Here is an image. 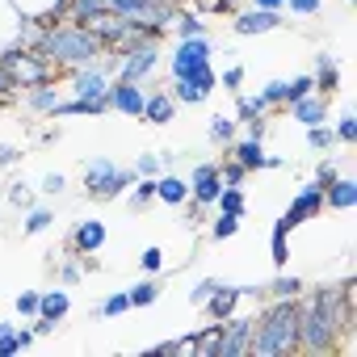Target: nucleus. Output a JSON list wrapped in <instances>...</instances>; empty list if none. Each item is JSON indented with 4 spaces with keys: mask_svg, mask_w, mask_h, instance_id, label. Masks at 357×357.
<instances>
[{
    "mask_svg": "<svg viewBox=\"0 0 357 357\" xmlns=\"http://www.w3.org/2000/svg\"><path fill=\"white\" fill-rule=\"evenodd\" d=\"M248 353L252 357H286V353H298V298H273L261 315H252Z\"/></svg>",
    "mask_w": 357,
    "mask_h": 357,
    "instance_id": "nucleus-1",
    "label": "nucleus"
},
{
    "mask_svg": "<svg viewBox=\"0 0 357 357\" xmlns=\"http://www.w3.org/2000/svg\"><path fill=\"white\" fill-rule=\"evenodd\" d=\"M30 51H38L51 68H84V63H97V59L105 55L101 38H97L89 26H76V22L43 26L38 43H34Z\"/></svg>",
    "mask_w": 357,
    "mask_h": 357,
    "instance_id": "nucleus-2",
    "label": "nucleus"
},
{
    "mask_svg": "<svg viewBox=\"0 0 357 357\" xmlns=\"http://www.w3.org/2000/svg\"><path fill=\"white\" fill-rule=\"evenodd\" d=\"M303 298V294H298ZM298 349L303 353H336L340 349V332H336V324L328 319V311L307 294L303 303H298Z\"/></svg>",
    "mask_w": 357,
    "mask_h": 357,
    "instance_id": "nucleus-3",
    "label": "nucleus"
},
{
    "mask_svg": "<svg viewBox=\"0 0 357 357\" xmlns=\"http://www.w3.org/2000/svg\"><path fill=\"white\" fill-rule=\"evenodd\" d=\"M130 185H135V172L130 168H118L109 155H97V160L84 164V194L97 198V202H109V198H118Z\"/></svg>",
    "mask_w": 357,
    "mask_h": 357,
    "instance_id": "nucleus-4",
    "label": "nucleus"
},
{
    "mask_svg": "<svg viewBox=\"0 0 357 357\" xmlns=\"http://www.w3.org/2000/svg\"><path fill=\"white\" fill-rule=\"evenodd\" d=\"M155 68H160V38H139V43L114 51V76H122V80L143 84L147 76H155Z\"/></svg>",
    "mask_w": 357,
    "mask_h": 357,
    "instance_id": "nucleus-5",
    "label": "nucleus"
},
{
    "mask_svg": "<svg viewBox=\"0 0 357 357\" xmlns=\"http://www.w3.org/2000/svg\"><path fill=\"white\" fill-rule=\"evenodd\" d=\"M211 55H215V43L202 34V38H176L172 55H168V76L172 80H185V76H198L202 68H211Z\"/></svg>",
    "mask_w": 357,
    "mask_h": 357,
    "instance_id": "nucleus-6",
    "label": "nucleus"
},
{
    "mask_svg": "<svg viewBox=\"0 0 357 357\" xmlns=\"http://www.w3.org/2000/svg\"><path fill=\"white\" fill-rule=\"evenodd\" d=\"M0 59H5V68L13 72L17 89L43 84V80H55V68H51L38 51H30V47H9V51H0Z\"/></svg>",
    "mask_w": 357,
    "mask_h": 357,
    "instance_id": "nucleus-7",
    "label": "nucleus"
},
{
    "mask_svg": "<svg viewBox=\"0 0 357 357\" xmlns=\"http://www.w3.org/2000/svg\"><path fill=\"white\" fill-rule=\"evenodd\" d=\"M223 155L240 160V164H244L248 172H261V168H269V172H273V168H286V155H269V151L261 147V139H248V135H244L240 143L231 139V143L223 147Z\"/></svg>",
    "mask_w": 357,
    "mask_h": 357,
    "instance_id": "nucleus-8",
    "label": "nucleus"
},
{
    "mask_svg": "<svg viewBox=\"0 0 357 357\" xmlns=\"http://www.w3.org/2000/svg\"><path fill=\"white\" fill-rule=\"evenodd\" d=\"M215 89H219V72H215V68H202L198 76L172 80V89H168V93H172V101H176V105H202Z\"/></svg>",
    "mask_w": 357,
    "mask_h": 357,
    "instance_id": "nucleus-9",
    "label": "nucleus"
},
{
    "mask_svg": "<svg viewBox=\"0 0 357 357\" xmlns=\"http://www.w3.org/2000/svg\"><path fill=\"white\" fill-rule=\"evenodd\" d=\"M105 101H109V109H118V114H126V118H139V114H143V101H147V89H143L139 80L109 76Z\"/></svg>",
    "mask_w": 357,
    "mask_h": 357,
    "instance_id": "nucleus-10",
    "label": "nucleus"
},
{
    "mask_svg": "<svg viewBox=\"0 0 357 357\" xmlns=\"http://www.w3.org/2000/svg\"><path fill=\"white\" fill-rule=\"evenodd\" d=\"M315 215H324V185H319V181H311V185H303V190L294 194V202L286 206L282 223L294 231V227H303V223L315 219Z\"/></svg>",
    "mask_w": 357,
    "mask_h": 357,
    "instance_id": "nucleus-11",
    "label": "nucleus"
},
{
    "mask_svg": "<svg viewBox=\"0 0 357 357\" xmlns=\"http://www.w3.org/2000/svg\"><path fill=\"white\" fill-rule=\"evenodd\" d=\"M248 336H252V315H227L215 357H244L248 353Z\"/></svg>",
    "mask_w": 357,
    "mask_h": 357,
    "instance_id": "nucleus-12",
    "label": "nucleus"
},
{
    "mask_svg": "<svg viewBox=\"0 0 357 357\" xmlns=\"http://www.w3.org/2000/svg\"><path fill=\"white\" fill-rule=\"evenodd\" d=\"M231 30L240 34V38H252V34H269V30H282V13L278 9H240L236 17H231Z\"/></svg>",
    "mask_w": 357,
    "mask_h": 357,
    "instance_id": "nucleus-13",
    "label": "nucleus"
},
{
    "mask_svg": "<svg viewBox=\"0 0 357 357\" xmlns=\"http://www.w3.org/2000/svg\"><path fill=\"white\" fill-rule=\"evenodd\" d=\"M105 89H109V68H105V59L84 63V68H72V93H76V97H105Z\"/></svg>",
    "mask_w": 357,
    "mask_h": 357,
    "instance_id": "nucleus-14",
    "label": "nucleus"
},
{
    "mask_svg": "<svg viewBox=\"0 0 357 357\" xmlns=\"http://www.w3.org/2000/svg\"><path fill=\"white\" fill-rule=\"evenodd\" d=\"M63 248H68V252H80V257L101 252V248H105V223H101V219H80Z\"/></svg>",
    "mask_w": 357,
    "mask_h": 357,
    "instance_id": "nucleus-15",
    "label": "nucleus"
},
{
    "mask_svg": "<svg viewBox=\"0 0 357 357\" xmlns=\"http://www.w3.org/2000/svg\"><path fill=\"white\" fill-rule=\"evenodd\" d=\"M219 190H223L219 164H198V168H194V176H190V198H194L198 206H215Z\"/></svg>",
    "mask_w": 357,
    "mask_h": 357,
    "instance_id": "nucleus-16",
    "label": "nucleus"
},
{
    "mask_svg": "<svg viewBox=\"0 0 357 357\" xmlns=\"http://www.w3.org/2000/svg\"><path fill=\"white\" fill-rule=\"evenodd\" d=\"M172 114H176V101H172V93L168 89H147V101H143V122H151V126H164V122H172Z\"/></svg>",
    "mask_w": 357,
    "mask_h": 357,
    "instance_id": "nucleus-17",
    "label": "nucleus"
},
{
    "mask_svg": "<svg viewBox=\"0 0 357 357\" xmlns=\"http://www.w3.org/2000/svg\"><path fill=\"white\" fill-rule=\"evenodd\" d=\"M286 109H290V118L303 122V126H319V122H328V97H319V93H307V97L290 101Z\"/></svg>",
    "mask_w": 357,
    "mask_h": 357,
    "instance_id": "nucleus-18",
    "label": "nucleus"
},
{
    "mask_svg": "<svg viewBox=\"0 0 357 357\" xmlns=\"http://www.w3.org/2000/svg\"><path fill=\"white\" fill-rule=\"evenodd\" d=\"M311 80H315V93H319V97H332V93L340 89V68H336V59H332L328 51L315 55V72H311Z\"/></svg>",
    "mask_w": 357,
    "mask_h": 357,
    "instance_id": "nucleus-19",
    "label": "nucleus"
},
{
    "mask_svg": "<svg viewBox=\"0 0 357 357\" xmlns=\"http://www.w3.org/2000/svg\"><path fill=\"white\" fill-rule=\"evenodd\" d=\"M244 294H240V286H215V294L202 303V311L211 315V319H227V315H236V303H240Z\"/></svg>",
    "mask_w": 357,
    "mask_h": 357,
    "instance_id": "nucleus-20",
    "label": "nucleus"
},
{
    "mask_svg": "<svg viewBox=\"0 0 357 357\" xmlns=\"http://www.w3.org/2000/svg\"><path fill=\"white\" fill-rule=\"evenodd\" d=\"M324 206H332V211H353L357 206V181L353 176H336L324 190Z\"/></svg>",
    "mask_w": 357,
    "mask_h": 357,
    "instance_id": "nucleus-21",
    "label": "nucleus"
},
{
    "mask_svg": "<svg viewBox=\"0 0 357 357\" xmlns=\"http://www.w3.org/2000/svg\"><path fill=\"white\" fill-rule=\"evenodd\" d=\"M155 198L164 206H181L190 198V181H185V176H172V172H160L155 176Z\"/></svg>",
    "mask_w": 357,
    "mask_h": 357,
    "instance_id": "nucleus-22",
    "label": "nucleus"
},
{
    "mask_svg": "<svg viewBox=\"0 0 357 357\" xmlns=\"http://www.w3.org/2000/svg\"><path fill=\"white\" fill-rule=\"evenodd\" d=\"M63 97H59V89L51 84V80H43V84H30L26 89V105L34 109V114H55V105H59Z\"/></svg>",
    "mask_w": 357,
    "mask_h": 357,
    "instance_id": "nucleus-23",
    "label": "nucleus"
},
{
    "mask_svg": "<svg viewBox=\"0 0 357 357\" xmlns=\"http://www.w3.org/2000/svg\"><path fill=\"white\" fill-rule=\"evenodd\" d=\"M68 311H72V298H68V290H43V298H38V315H43V319L59 324Z\"/></svg>",
    "mask_w": 357,
    "mask_h": 357,
    "instance_id": "nucleus-24",
    "label": "nucleus"
},
{
    "mask_svg": "<svg viewBox=\"0 0 357 357\" xmlns=\"http://www.w3.org/2000/svg\"><path fill=\"white\" fill-rule=\"evenodd\" d=\"M126 294H130V307H151V303H160V294H164L160 273H147V278H143L139 286H130Z\"/></svg>",
    "mask_w": 357,
    "mask_h": 357,
    "instance_id": "nucleus-25",
    "label": "nucleus"
},
{
    "mask_svg": "<svg viewBox=\"0 0 357 357\" xmlns=\"http://www.w3.org/2000/svg\"><path fill=\"white\" fill-rule=\"evenodd\" d=\"M172 26H176V38H202V34H206V22H202V13H194V9H181V5H176V17H172Z\"/></svg>",
    "mask_w": 357,
    "mask_h": 357,
    "instance_id": "nucleus-26",
    "label": "nucleus"
},
{
    "mask_svg": "<svg viewBox=\"0 0 357 357\" xmlns=\"http://www.w3.org/2000/svg\"><path fill=\"white\" fill-rule=\"evenodd\" d=\"M286 240H290V227L278 219L273 231H269V261H273L278 269H286V261H290V244H286Z\"/></svg>",
    "mask_w": 357,
    "mask_h": 357,
    "instance_id": "nucleus-27",
    "label": "nucleus"
},
{
    "mask_svg": "<svg viewBox=\"0 0 357 357\" xmlns=\"http://www.w3.org/2000/svg\"><path fill=\"white\" fill-rule=\"evenodd\" d=\"M206 139H211L215 147H227V143L236 139V118H227V114H215V118L206 122Z\"/></svg>",
    "mask_w": 357,
    "mask_h": 357,
    "instance_id": "nucleus-28",
    "label": "nucleus"
},
{
    "mask_svg": "<svg viewBox=\"0 0 357 357\" xmlns=\"http://www.w3.org/2000/svg\"><path fill=\"white\" fill-rule=\"evenodd\" d=\"M307 286H303V278H294V273H278L269 286H265V294L269 298H298Z\"/></svg>",
    "mask_w": 357,
    "mask_h": 357,
    "instance_id": "nucleus-29",
    "label": "nucleus"
},
{
    "mask_svg": "<svg viewBox=\"0 0 357 357\" xmlns=\"http://www.w3.org/2000/svg\"><path fill=\"white\" fill-rule=\"evenodd\" d=\"M215 211L244 215V211H248V198H244V190H240V185H223V190H219V198H215Z\"/></svg>",
    "mask_w": 357,
    "mask_h": 357,
    "instance_id": "nucleus-30",
    "label": "nucleus"
},
{
    "mask_svg": "<svg viewBox=\"0 0 357 357\" xmlns=\"http://www.w3.org/2000/svg\"><path fill=\"white\" fill-rule=\"evenodd\" d=\"M240 219H244V215L219 211V215H215V223H211V240H219V244H223V240H231V236L240 231Z\"/></svg>",
    "mask_w": 357,
    "mask_h": 357,
    "instance_id": "nucleus-31",
    "label": "nucleus"
},
{
    "mask_svg": "<svg viewBox=\"0 0 357 357\" xmlns=\"http://www.w3.org/2000/svg\"><path fill=\"white\" fill-rule=\"evenodd\" d=\"M261 114H269V105H265V97L257 93V97H244V93H236V118L240 122H248V118H261Z\"/></svg>",
    "mask_w": 357,
    "mask_h": 357,
    "instance_id": "nucleus-32",
    "label": "nucleus"
},
{
    "mask_svg": "<svg viewBox=\"0 0 357 357\" xmlns=\"http://www.w3.org/2000/svg\"><path fill=\"white\" fill-rule=\"evenodd\" d=\"M219 332H223V319H215L211 328H202V332L194 336V353H202V357H215V349H219Z\"/></svg>",
    "mask_w": 357,
    "mask_h": 357,
    "instance_id": "nucleus-33",
    "label": "nucleus"
},
{
    "mask_svg": "<svg viewBox=\"0 0 357 357\" xmlns=\"http://www.w3.org/2000/svg\"><path fill=\"white\" fill-rule=\"evenodd\" d=\"M151 202H155V176H143V181L135 185V194L126 198V206L130 211H147Z\"/></svg>",
    "mask_w": 357,
    "mask_h": 357,
    "instance_id": "nucleus-34",
    "label": "nucleus"
},
{
    "mask_svg": "<svg viewBox=\"0 0 357 357\" xmlns=\"http://www.w3.org/2000/svg\"><path fill=\"white\" fill-rule=\"evenodd\" d=\"M51 223H55V215H51L47 206H30V215H26L22 231H26V236H43V231L51 227Z\"/></svg>",
    "mask_w": 357,
    "mask_h": 357,
    "instance_id": "nucleus-35",
    "label": "nucleus"
},
{
    "mask_svg": "<svg viewBox=\"0 0 357 357\" xmlns=\"http://www.w3.org/2000/svg\"><path fill=\"white\" fill-rule=\"evenodd\" d=\"M126 311H130V294L126 290H114L109 298H101L93 307V315H126Z\"/></svg>",
    "mask_w": 357,
    "mask_h": 357,
    "instance_id": "nucleus-36",
    "label": "nucleus"
},
{
    "mask_svg": "<svg viewBox=\"0 0 357 357\" xmlns=\"http://www.w3.org/2000/svg\"><path fill=\"white\" fill-rule=\"evenodd\" d=\"M332 135H336V143H357V114L353 109H344L340 118H336V126H332Z\"/></svg>",
    "mask_w": 357,
    "mask_h": 357,
    "instance_id": "nucleus-37",
    "label": "nucleus"
},
{
    "mask_svg": "<svg viewBox=\"0 0 357 357\" xmlns=\"http://www.w3.org/2000/svg\"><path fill=\"white\" fill-rule=\"evenodd\" d=\"M13 353H22V344H17V324H13V319H0V357H13Z\"/></svg>",
    "mask_w": 357,
    "mask_h": 357,
    "instance_id": "nucleus-38",
    "label": "nucleus"
},
{
    "mask_svg": "<svg viewBox=\"0 0 357 357\" xmlns=\"http://www.w3.org/2000/svg\"><path fill=\"white\" fill-rule=\"evenodd\" d=\"M307 143H311V151H328L336 143V135H332L328 122H319V126H307Z\"/></svg>",
    "mask_w": 357,
    "mask_h": 357,
    "instance_id": "nucleus-39",
    "label": "nucleus"
},
{
    "mask_svg": "<svg viewBox=\"0 0 357 357\" xmlns=\"http://www.w3.org/2000/svg\"><path fill=\"white\" fill-rule=\"evenodd\" d=\"M219 176H223V185H244V176H248V168H244L240 160L223 155V164H219Z\"/></svg>",
    "mask_w": 357,
    "mask_h": 357,
    "instance_id": "nucleus-40",
    "label": "nucleus"
},
{
    "mask_svg": "<svg viewBox=\"0 0 357 357\" xmlns=\"http://www.w3.org/2000/svg\"><path fill=\"white\" fill-rule=\"evenodd\" d=\"M294 13V17H319L324 13V0H286V5H282V13Z\"/></svg>",
    "mask_w": 357,
    "mask_h": 357,
    "instance_id": "nucleus-41",
    "label": "nucleus"
},
{
    "mask_svg": "<svg viewBox=\"0 0 357 357\" xmlns=\"http://www.w3.org/2000/svg\"><path fill=\"white\" fill-rule=\"evenodd\" d=\"M139 269H143V273H160V269H164V248H160V244L143 248V252H139Z\"/></svg>",
    "mask_w": 357,
    "mask_h": 357,
    "instance_id": "nucleus-42",
    "label": "nucleus"
},
{
    "mask_svg": "<svg viewBox=\"0 0 357 357\" xmlns=\"http://www.w3.org/2000/svg\"><path fill=\"white\" fill-rule=\"evenodd\" d=\"M160 168H164V164H160L155 151H143V155L135 160V176H160Z\"/></svg>",
    "mask_w": 357,
    "mask_h": 357,
    "instance_id": "nucleus-43",
    "label": "nucleus"
},
{
    "mask_svg": "<svg viewBox=\"0 0 357 357\" xmlns=\"http://www.w3.org/2000/svg\"><path fill=\"white\" fill-rule=\"evenodd\" d=\"M38 298H43L38 290H22V294H17V315L34 319V315H38Z\"/></svg>",
    "mask_w": 357,
    "mask_h": 357,
    "instance_id": "nucleus-44",
    "label": "nucleus"
},
{
    "mask_svg": "<svg viewBox=\"0 0 357 357\" xmlns=\"http://www.w3.org/2000/svg\"><path fill=\"white\" fill-rule=\"evenodd\" d=\"M215 286H219L215 278H202V282H198V286L190 290V307H202V303H206V298L215 294Z\"/></svg>",
    "mask_w": 357,
    "mask_h": 357,
    "instance_id": "nucleus-45",
    "label": "nucleus"
},
{
    "mask_svg": "<svg viewBox=\"0 0 357 357\" xmlns=\"http://www.w3.org/2000/svg\"><path fill=\"white\" fill-rule=\"evenodd\" d=\"M9 202H13V206H22V211H30V206H34L30 185H22V181H17V185H9Z\"/></svg>",
    "mask_w": 357,
    "mask_h": 357,
    "instance_id": "nucleus-46",
    "label": "nucleus"
},
{
    "mask_svg": "<svg viewBox=\"0 0 357 357\" xmlns=\"http://www.w3.org/2000/svg\"><path fill=\"white\" fill-rule=\"evenodd\" d=\"M13 93H17V80H13V72L5 68V59H0V101H13Z\"/></svg>",
    "mask_w": 357,
    "mask_h": 357,
    "instance_id": "nucleus-47",
    "label": "nucleus"
},
{
    "mask_svg": "<svg viewBox=\"0 0 357 357\" xmlns=\"http://www.w3.org/2000/svg\"><path fill=\"white\" fill-rule=\"evenodd\" d=\"M219 84H223L227 93H240V84H244V68H227V72L219 76Z\"/></svg>",
    "mask_w": 357,
    "mask_h": 357,
    "instance_id": "nucleus-48",
    "label": "nucleus"
},
{
    "mask_svg": "<svg viewBox=\"0 0 357 357\" xmlns=\"http://www.w3.org/2000/svg\"><path fill=\"white\" fill-rule=\"evenodd\" d=\"M63 190H68V181H63L59 172H47V176H43V194H51V198H55V194H63Z\"/></svg>",
    "mask_w": 357,
    "mask_h": 357,
    "instance_id": "nucleus-49",
    "label": "nucleus"
},
{
    "mask_svg": "<svg viewBox=\"0 0 357 357\" xmlns=\"http://www.w3.org/2000/svg\"><path fill=\"white\" fill-rule=\"evenodd\" d=\"M315 181H319V185H324V190H328V185H332V181H336V164H332V160H324V164H319V168H315Z\"/></svg>",
    "mask_w": 357,
    "mask_h": 357,
    "instance_id": "nucleus-50",
    "label": "nucleus"
},
{
    "mask_svg": "<svg viewBox=\"0 0 357 357\" xmlns=\"http://www.w3.org/2000/svg\"><path fill=\"white\" fill-rule=\"evenodd\" d=\"M244 130H248V139H265V130H269L265 114H261V118H248V122H244Z\"/></svg>",
    "mask_w": 357,
    "mask_h": 357,
    "instance_id": "nucleus-51",
    "label": "nucleus"
},
{
    "mask_svg": "<svg viewBox=\"0 0 357 357\" xmlns=\"http://www.w3.org/2000/svg\"><path fill=\"white\" fill-rule=\"evenodd\" d=\"M181 206H185V219H190V227H194V223H202V219H206V206H198V202H194V198H185V202H181Z\"/></svg>",
    "mask_w": 357,
    "mask_h": 357,
    "instance_id": "nucleus-52",
    "label": "nucleus"
},
{
    "mask_svg": "<svg viewBox=\"0 0 357 357\" xmlns=\"http://www.w3.org/2000/svg\"><path fill=\"white\" fill-rule=\"evenodd\" d=\"M80 273H84V265H76V261H68V265L59 269V282H63V286H72V282H80Z\"/></svg>",
    "mask_w": 357,
    "mask_h": 357,
    "instance_id": "nucleus-53",
    "label": "nucleus"
},
{
    "mask_svg": "<svg viewBox=\"0 0 357 357\" xmlns=\"http://www.w3.org/2000/svg\"><path fill=\"white\" fill-rule=\"evenodd\" d=\"M17 160H22V151H17L13 143H5V147H0V168H13Z\"/></svg>",
    "mask_w": 357,
    "mask_h": 357,
    "instance_id": "nucleus-54",
    "label": "nucleus"
},
{
    "mask_svg": "<svg viewBox=\"0 0 357 357\" xmlns=\"http://www.w3.org/2000/svg\"><path fill=\"white\" fill-rule=\"evenodd\" d=\"M47 332H55V324L43 319V315H34V336H47Z\"/></svg>",
    "mask_w": 357,
    "mask_h": 357,
    "instance_id": "nucleus-55",
    "label": "nucleus"
},
{
    "mask_svg": "<svg viewBox=\"0 0 357 357\" xmlns=\"http://www.w3.org/2000/svg\"><path fill=\"white\" fill-rule=\"evenodd\" d=\"M248 5H252V9H278V13H282L286 0H248Z\"/></svg>",
    "mask_w": 357,
    "mask_h": 357,
    "instance_id": "nucleus-56",
    "label": "nucleus"
},
{
    "mask_svg": "<svg viewBox=\"0 0 357 357\" xmlns=\"http://www.w3.org/2000/svg\"><path fill=\"white\" fill-rule=\"evenodd\" d=\"M349 5H353V0H349Z\"/></svg>",
    "mask_w": 357,
    "mask_h": 357,
    "instance_id": "nucleus-57",
    "label": "nucleus"
}]
</instances>
